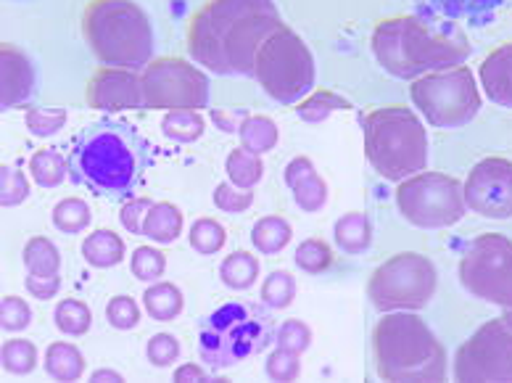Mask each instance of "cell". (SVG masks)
Instances as JSON below:
<instances>
[{
    "label": "cell",
    "instance_id": "6da1fadb",
    "mask_svg": "<svg viewBox=\"0 0 512 383\" xmlns=\"http://www.w3.org/2000/svg\"><path fill=\"white\" fill-rule=\"evenodd\" d=\"M280 27L275 0H209L191 19L188 53L222 77H254L256 53Z\"/></svg>",
    "mask_w": 512,
    "mask_h": 383
},
{
    "label": "cell",
    "instance_id": "7a4b0ae2",
    "mask_svg": "<svg viewBox=\"0 0 512 383\" xmlns=\"http://www.w3.org/2000/svg\"><path fill=\"white\" fill-rule=\"evenodd\" d=\"M69 175L77 185L106 199H125L143 183L151 167V146L125 119H96L74 135Z\"/></svg>",
    "mask_w": 512,
    "mask_h": 383
},
{
    "label": "cell",
    "instance_id": "3957f363",
    "mask_svg": "<svg viewBox=\"0 0 512 383\" xmlns=\"http://www.w3.org/2000/svg\"><path fill=\"white\" fill-rule=\"evenodd\" d=\"M375 61L396 80H420L441 69L462 67L470 59L468 37L457 27H436L423 16H394L370 37Z\"/></svg>",
    "mask_w": 512,
    "mask_h": 383
},
{
    "label": "cell",
    "instance_id": "277c9868",
    "mask_svg": "<svg viewBox=\"0 0 512 383\" xmlns=\"http://www.w3.org/2000/svg\"><path fill=\"white\" fill-rule=\"evenodd\" d=\"M375 368L383 381H444L447 352L423 317L386 312L373 331Z\"/></svg>",
    "mask_w": 512,
    "mask_h": 383
},
{
    "label": "cell",
    "instance_id": "5b68a950",
    "mask_svg": "<svg viewBox=\"0 0 512 383\" xmlns=\"http://www.w3.org/2000/svg\"><path fill=\"white\" fill-rule=\"evenodd\" d=\"M82 35L103 67L143 72L154 61V27L135 0H90Z\"/></svg>",
    "mask_w": 512,
    "mask_h": 383
},
{
    "label": "cell",
    "instance_id": "8992f818",
    "mask_svg": "<svg viewBox=\"0 0 512 383\" xmlns=\"http://www.w3.org/2000/svg\"><path fill=\"white\" fill-rule=\"evenodd\" d=\"M365 154L373 170L391 183H402L428 167L431 143L420 117L407 106H386L362 119Z\"/></svg>",
    "mask_w": 512,
    "mask_h": 383
},
{
    "label": "cell",
    "instance_id": "52a82bcc",
    "mask_svg": "<svg viewBox=\"0 0 512 383\" xmlns=\"http://www.w3.org/2000/svg\"><path fill=\"white\" fill-rule=\"evenodd\" d=\"M275 339L272 315L259 304L230 302L206 317L198 331L201 360L214 370H227L264 352Z\"/></svg>",
    "mask_w": 512,
    "mask_h": 383
},
{
    "label": "cell",
    "instance_id": "ba28073f",
    "mask_svg": "<svg viewBox=\"0 0 512 383\" xmlns=\"http://www.w3.org/2000/svg\"><path fill=\"white\" fill-rule=\"evenodd\" d=\"M254 77L275 104H299L315 90V59L307 43L283 24L256 53Z\"/></svg>",
    "mask_w": 512,
    "mask_h": 383
},
{
    "label": "cell",
    "instance_id": "9c48e42d",
    "mask_svg": "<svg viewBox=\"0 0 512 383\" xmlns=\"http://www.w3.org/2000/svg\"><path fill=\"white\" fill-rule=\"evenodd\" d=\"M412 104L439 130H457L470 125L481 111V93L468 67L441 69L412 82Z\"/></svg>",
    "mask_w": 512,
    "mask_h": 383
},
{
    "label": "cell",
    "instance_id": "30bf717a",
    "mask_svg": "<svg viewBox=\"0 0 512 383\" xmlns=\"http://www.w3.org/2000/svg\"><path fill=\"white\" fill-rule=\"evenodd\" d=\"M439 286V270L423 254H396L386 259L367 283V296L375 310L402 312L423 310Z\"/></svg>",
    "mask_w": 512,
    "mask_h": 383
},
{
    "label": "cell",
    "instance_id": "8fae6325",
    "mask_svg": "<svg viewBox=\"0 0 512 383\" xmlns=\"http://www.w3.org/2000/svg\"><path fill=\"white\" fill-rule=\"evenodd\" d=\"M396 207L415 228H452L465 217V188L457 177L441 172H417L396 188Z\"/></svg>",
    "mask_w": 512,
    "mask_h": 383
},
{
    "label": "cell",
    "instance_id": "7c38bea8",
    "mask_svg": "<svg viewBox=\"0 0 512 383\" xmlns=\"http://www.w3.org/2000/svg\"><path fill=\"white\" fill-rule=\"evenodd\" d=\"M460 283L470 296L512 307V241L499 233L478 236L460 259Z\"/></svg>",
    "mask_w": 512,
    "mask_h": 383
},
{
    "label": "cell",
    "instance_id": "4fadbf2b",
    "mask_svg": "<svg viewBox=\"0 0 512 383\" xmlns=\"http://www.w3.org/2000/svg\"><path fill=\"white\" fill-rule=\"evenodd\" d=\"M143 101L146 109H196L209 106V77L185 59H154L143 72Z\"/></svg>",
    "mask_w": 512,
    "mask_h": 383
},
{
    "label": "cell",
    "instance_id": "5bb4252c",
    "mask_svg": "<svg viewBox=\"0 0 512 383\" xmlns=\"http://www.w3.org/2000/svg\"><path fill=\"white\" fill-rule=\"evenodd\" d=\"M457 381H512V328L497 317L483 323L454 354Z\"/></svg>",
    "mask_w": 512,
    "mask_h": 383
},
{
    "label": "cell",
    "instance_id": "9a60e30c",
    "mask_svg": "<svg viewBox=\"0 0 512 383\" xmlns=\"http://www.w3.org/2000/svg\"><path fill=\"white\" fill-rule=\"evenodd\" d=\"M465 188V204L470 212L486 220L512 217V162L505 156H489L470 170Z\"/></svg>",
    "mask_w": 512,
    "mask_h": 383
},
{
    "label": "cell",
    "instance_id": "2e32d148",
    "mask_svg": "<svg viewBox=\"0 0 512 383\" xmlns=\"http://www.w3.org/2000/svg\"><path fill=\"white\" fill-rule=\"evenodd\" d=\"M88 104L98 111H111V114L146 109L140 74L119 67L98 69L88 82Z\"/></svg>",
    "mask_w": 512,
    "mask_h": 383
},
{
    "label": "cell",
    "instance_id": "e0dca14e",
    "mask_svg": "<svg viewBox=\"0 0 512 383\" xmlns=\"http://www.w3.org/2000/svg\"><path fill=\"white\" fill-rule=\"evenodd\" d=\"M425 22L436 27H457L460 22L489 24L507 0H410Z\"/></svg>",
    "mask_w": 512,
    "mask_h": 383
},
{
    "label": "cell",
    "instance_id": "ac0fdd59",
    "mask_svg": "<svg viewBox=\"0 0 512 383\" xmlns=\"http://www.w3.org/2000/svg\"><path fill=\"white\" fill-rule=\"evenodd\" d=\"M35 67L14 45L0 48V109L11 111L35 96Z\"/></svg>",
    "mask_w": 512,
    "mask_h": 383
},
{
    "label": "cell",
    "instance_id": "d6986e66",
    "mask_svg": "<svg viewBox=\"0 0 512 383\" xmlns=\"http://www.w3.org/2000/svg\"><path fill=\"white\" fill-rule=\"evenodd\" d=\"M286 185L291 188L293 201L299 204L301 212H320L328 201V183L317 175L315 164L307 156H296L288 162Z\"/></svg>",
    "mask_w": 512,
    "mask_h": 383
},
{
    "label": "cell",
    "instance_id": "ffe728a7",
    "mask_svg": "<svg viewBox=\"0 0 512 383\" xmlns=\"http://www.w3.org/2000/svg\"><path fill=\"white\" fill-rule=\"evenodd\" d=\"M481 85L491 104L512 109V43L491 51L478 69Z\"/></svg>",
    "mask_w": 512,
    "mask_h": 383
},
{
    "label": "cell",
    "instance_id": "44dd1931",
    "mask_svg": "<svg viewBox=\"0 0 512 383\" xmlns=\"http://www.w3.org/2000/svg\"><path fill=\"white\" fill-rule=\"evenodd\" d=\"M82 257L88 265L106 270V267L119 265L125 259V241L114 230L101 228L82 241Z\"/></svg>",
    "mask_w": 512,
    "mask_h": 383
},
{
    "label": "cell",
    "instance_id": "7402d4cb",
    "mask_svg": "<svg viewBox=\"0 0 512 383\" xmlns=\"http://www.w3.org/2000/svg\"><path fill=\"white\" fill-rule=\"evenodd\" d=\"M333 236H336L338 249L344 254H365L373 244V225L367 220V214L349 212L336 222Z\"/></svg>",
    "mask_w": 512,
    "mask_h": 383
},
{
    "label": "cell",
    "instance_id": "603a6c76",
    "mask_svg": "<svg viewBox=\"0 0 512 383\" xmlns=\"http://www.w3.org/2000/svg\"><path fill=\"white\" fill-rule=\"evenodd\" d=\"M183 230V212L169 204V201H159L151 207L146 222H143V236H148L156 244H172Z\"/></svg>",
    "mask_w": 512,
    "mask_h": 383
},
{
    "label": "cell",
    "instance_id": "cb8c5ba5",
    "mask_svg": "<svg viewBox=\"0 0 512 383\" xmlns=\"http://www.w3.org/2000/svg\"><path fill=\"white\" fill-rule=\"evenodd\" d=\"M45 373L56 381H80L85 373V357L74 344L56 341L45 352Z\"/></svg>",
    "mask_w": 512,
    "mask_h": 383
},
{
    "label": "cell",
    "instance_id": "d4e9b609",
    "mask_svg": "<svg viewBox=\"0 0 512 383\" xmlns=\"http://www.w3.org/2000/svg\"><path fill=\"white\" fill-rule=\"evenodd\" d=\"M291 236L293 230L291 225H288V220L275 217V214L262 217V220L251 228V244H254V249L259 251V254H267V257H275V254H280V251L286 249V246L291 244Z\"/></svg>",
    "mask_w": 512,
    "mask_h": 383
},
{
    "label": "cell",
    "instance_id": "484cf974",
    "mask_svg": "<svg viewBox=\"0 0 512 383\" xmlns=\"http://www.w3.org/2000/svg\"><path fill=\"white\" fill-rule=\"evenodd\" d=\"M143 307H146L148 315L154 317V320H161V323L175 320L185 307L183 291L175 283H154L143 294Z\"/></svg>",
    "mask_w": 512,
    "mask_h": 383
},
{
    "label": "cell",
    "instance_id": "4316f807",
    "mask_svg": "<svg viewBox=\"0 0 512 383\" xmlns=\"http://www.w3.org/2000/svg\"><path fill=\"white\" fill-rule=\"evenodd\" d=\"M220 278L225 286L235 288V291H246L259 280V259L249 251H235V254L222 259Z\"/></svg>",
    "mask_w": 512,
    "mask_h": 383
},
{
    "label": "cell",
    "instance_id": "83f0119b",
    "mask_svg": "<svg viewBox=\"0 0 512 383\" xmlns=\"http://www.w3.org/2000/svg\"><path fill=\"white\" fill-rule=\"evenodd\" d=\"M241 146L251 154L262 156L278 146V125L270 117H246L241 122Z\"/></svg>",
    "mask_w": 512,
    "mask_h": 383
},
{
    "label": "cell",
    "instance_id": "f1b7e54d",
    "mask_svg": "<svg viewBox=\"0 0 512 383\" xmlns=\"http://www.w3.org/2000/svg\"><path fill=\"white\" fill-rule=\"evenodd\" d=\"M206 122L196 109H175L167 111V117L161 119V133L175 143H193L204 135Z\"/></svg>",
    "mask_w": 512,
    "mask_h": 383
},
{
    "label": "cell",
    "instance_id": "f546056e",
    "mask_svg": "<svg viewBox=\"0 0 512 383\" xmlns=\"http://www.w3.org/2000/svg\"><path fill=\"white\" fill-rule=\"evenodd\" d=\"M30 175L35 177V183L40 188H56L66 180L69 175V159L59 154V151H53V148H43V151H37L32 154L30 159Z\"/></svg>",
    "mask_w": 512,
    "mask_h": 383
},
{
    "label": "cell",
    "instance_id": "4dcf8cb0",
    "mask_svg": "<svg viewBox=\"0 0 512 383\" xmlns=\"http://www.w3.org/2000/svg\"><path fill=\"white\" fill-rule=\"evenodd\" d=\"M225 170L227 177H230V183L238 185V188H254L259 185V180L264 177V164L262 159L246 148H235L227 154V162H225Z\"/></svg>",
    "mask_w": 512,
    "mask_h": 383
},
{
    "label": "cell",
    "instance_id": "1f68e13d",
    "mask_svg": "<svg viewBox=\"0 0 512 383\" xmlns=\"http://www.w3.org/2000/svg\"><path fill=\"white\" fill-rule=\"evenodd\" d=\"M352 109V101L344 96H338L333 90H320V93H312L304 101H299L296 106V117L304 119V122H325L330 114L336 111H349Z\"/></svg>",
    "mask_w": 512,
    "mask_h": 383
},
{
    "label": "cell",
    "instance_id": "d6a6232c",
    "mask_svg": "<svg viewBox=\"0 0 512 383\" xmlns=\"http://www.w3.org/2000/svg\"><path fill=\"white\" fill-rule=\"evenodd\" d=\"M24 265L30 275H59L61 254L53 241L37 236L24 246Z\"/></svg>",
    "mask_w": 512,
    "mask_h": 383
},
{
    "label": "cell",
    "instance_id": "836d02e7",
    "mask_svg": "<svg viewBox=\"0 0 512 383\" xmlns=\"http://www.w3.org/2000/svg\"><path fill=\"white\" fill-rule=\"evenodd\" d=\"M90 222H93V212L82 199H64L53 207V225L66 236H77L82 230H88Z\"/></svg>",
    "mask_w": 512,
    "mask_h": 383
},
{
    "label": "cell",
    "instance_id": "e575fe53",
    "mask_svg": "<svg viewBox=\"0 0 512 383\" xmlns=\"http://www.w3.org/2000/svg\"><path fill=\"white\" fill-rule=\"evenodd\" d=\"M53 317H56L59 331L66 333V336H85L90 331V325H93L90 307L80 302V299H64V302H59Z\"/></svg>",
    "mask_w": 512,
    "mask_h": 383
},
{
    "label": "cell",
    "instance_id": "d590c367",
    "mask_svg": "<svg viewBox=\"0 0 512 383\" xmlns=\"http://www.w3.org/2000/svg\"><path fill=\"white\" fill-rule=\"evenodd\" d=\"M293 296H296V280L288 270H275L264 278L262 283V302L272 310H286L291 307Z\"/></svg>",
    "mask_w": 512,
    "mask_h": 383
},
{
    "label": "cell",
    "instance_id": "8d00e7d4",
    "mask_svg": "<svg viewBox=\"0 0 512 383\" xmlns=\"http://www.w3.org/2000/svg\"><path fill=\"white\" fill-rule=\"evenodd\" d=\"M3 368L14 376H27L37 365V347L32 341L24 339H11L3 344Z\"/></svg>",
    "mask_w": 512,
    "mask_h": 383
},
{
    "label": "cell",
    "instance_id": "74e56055",
    "mask_svg": "<svg viewBox=\"0 0 512 383\" xmlns=\"http://www.w3.org/2000/svg\"><path fill=\"white\" fill-rule=\"evenodd\" d=\"M66 109H59V106H32L27 111V130L37 138H51V135L61 133V127L66 125Z\"/></svg>",
    "mask_w": 512,
    "mask_h": 383
},
{
    "label": "cell",
    "instance_id": "f35d334b",
    "mask_svg": "<svg viewBox=\"0 0 512 383\" xmlns=\"http://www.w3.org/2000/svg\"><path fill=\"white\" fill-rule=\"evenodd\" d=\"M293 262H296V267H301L304 273L317 275L322 273V270H328L330 262H333V251H330V246L325 244V241H320V238H307L304 244H299L296 254H293Z\"/></svg>",
    "mask_w": 512,
    "mask_h": 383
},
{
    "label": "cell",
    "instance_id": "ab89813d",
    "mask_svg": "<svg viewBox=\"0 0 512 383\" xmlns=\"http://www.w3.org/2000/svg\"><path fill=\"white\" fill-rule=\"evenodd\" d=\"M225 241H227V233L217 220H209V217H204V220L193 222L191 246L198 251V254H204V257H209V254H217V251L225 246Z\"/></svg>",
    "mask_w": 512,
    "mask_h": 383
},
{
    "label": "cell",
    "instance_id": "60d3db41",
    "mask_svg": "<svg viewBox=\"0 0 512 383\" xmlns=\"http://www.w3.org/2000/svg\"><path fill=\"white\" fill-rule=\"evenodd\" d=\"M130 270L135 278L146 280V283H154V280H159L161 275H164V270H167V257H164L159 249H154V246H138V249L132 251Z\"/></svg>",
    "mask_w": 512,
    "mask_h": 383
},
{
    "label": "cell",
    "instance_id": "b9f144b4",
    "mask_svg": "<svg viewBox=\"0 0 512 383\" xmlns=\"http://www.w3.org/2000/svg\"><path fill=\"white\" fill-rule=\"evenodd\" d=\"M30 196V183L16 164H3L0 170V201L3 207H19Z\"/></svg>",
    "mask_w": 512,
    "mask_h": 383
},
{
    "label": "cell",
    "instance_id": "7bdbcfd3",
    "mask_svg": "<svg viewBox=\"0 0 512 383\" xmlns=\"http://www.w3.org/2000/svg\"><path fill=\"white\" fill-rule=\"evenodd\" d=\"M214 204L227 214H241L254 204V193L233 183H220L214 188Z\"/></svg>",
    "mask_w": 512,
    "mask_h": 383
},
{
    "label": "cell",
    "instance_id": "ee69618b",
    "mask_svg": "<svg viewBox=\"0 0 512 383\" xmlns=\"http://www.w3.org/2000/svg\"><path fill=\"white\" fill-rule=\"evenodd\" d=\"M299 373H301L299 352L278 347L270 357H267V376H270L272 381H296Z\"/></svg>",
    "mask_w": 512,
    "mask_h": 383
},
{
    "label": "cell",
    "instance_id": "f6af8a7d",
    "mask_svg": "<svg viewBox=\"0 0 512 383\" xmlns=\"http://www.w3.org/2000/svg\"><path fill=\"white\" fill-rule=\"evenodd\" d=\"M0 323H3V331H24L32 323L30 304L24 302L22 296H6L0 307Z\"/></svg>",
    "mask_w": 512,
    "mask_h": 383
},
{
    "label": "cell",
    "instance_id": "bcb514c9",
    "mask_svg": "<svg viewBox=\"0 0 512 383\" xmlns=\"http://www.w3.org/2000/svg\"><path fill=\"white\" fill-rule=\"evenodd\" d=\"M106 317L109 323L119 331H130L140 323V307L132 302L130 296H114L109 304H106Z\"/></svg>",
    "mask_w": 512,
    "mask_h": 383
},
{
    "label": "cell",
    "instance_id": "7dc6e473",
    "mask_svg": "<svg viewBox=\"0 0 512 383\" xmlns=\"http://www.w3.org/2000/svg\"><path fill=\"white\" fill-rule=\"evenodd\" d=\"M146 354L156 368H167L180 357V341L172 333H156L154 339L148 341Z\"/></svg>",
    "mask_w": 512,
    "mask_h": 383
},
{
    "label": "cell",
    "instance_id": "c3c4849f",
    "mask_svg": "<svg viewBox=\"0 0 512 383\" xmlns=\"http://www.w3.org/2000/svg\"><path fill=\"white\" fill-rule=\"evenodd\" d=\"M278 347L291 349V352H304L312 344V331H309L307 323H301V320H286V323L280 325L278 331Z\"/></svg>",
    "mask_w": 512,
    "mask_h": 383
},
{
    "label": "cell",
    "instance_id": "681fc988",
    "mask_svg": "<svg viewBox=\"0 0 512 383\" xmlns=\"http://www.w3.org/2000/svg\"><path fill=\"white\" fill-rule=\"evenodd\" d=\"M151 207H154V201L151 199L127 201L125 207H122V212H119V220H122V225H125L130 233H135V236H143V222H146Z\"/></svg>",
    "mask_w": 512,
    "mask_h": 383
},
{
    "label": "cell",
    "instance_id": "f907efd6",
    "mask_svg": "<svg viewBox=\"0 0 512 383\" xmlns=\"http://www.w3.org/2000/svg\"><path fill=\"white\" fill-rule=\"evenodd\" d=\"M61 278L59 275H27V291H30L35 299H53L59 294Z\"/></svg>",
    "mask_w": 512,
    "mask_h": 383
},
{
    "label": "cell",
    "instance_id": "816d5d0a",
    "mask_svg": "<svg viewBox=\"0 0 512 383\" xmlns=\"http://www.w3.org/2000/svg\"><path fill=\"white\" fill-rule=\"evenodd\" d=\"M175 381H209V373L204 368H198L193 362L175 370Z\"/></svg>",
    "mask_w": 512,
    "mask_h": 383
},
{
    "label": "cell",
    "instance_id": "f5cc1de1",
    "mask_svg": "<svg viewBox=\"0 0 512 383\" xmlns=\"http://www.w3.org/2000/svg\"><path fill=\"white\" fill-rule=\"evenodd\" d=\"M93 381H122V376H119L117 370H96Z\"/></svg>",
    "mask_w": 512,
    "mask_h": 383
},
{
    "label": "cell",
    "instance_id": "db71d44e",
    "mask_svg": "<svg viewBox=\"0 0 512 383\" xmlns=\"http://www.w3.org/2000/svg\"><path fill=\"white\" fill-rule=\"evenodd\" d=\"M502 320H505V323L512 328V307H510V310H505V315H502Z\"/></svg>",
    "mask_w": 512,
    "mask_h": 383
}]
</instances>
